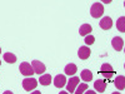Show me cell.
<instances>
[{"instance_id":"obj_4","label":"cell","mask_w":125,"mask_h":94,"mask_svg":"<svg viewBox=\"0 0 125 94\" xmlns=\"http://www.w3.org/2000/svg\"><path fill=\"white\" fill-rule=\"evenodd\" d=\"M19 70H20V73H21L23 75H25V77H31L33 74H35L33 67H31L29 63H26V61H24V63H21V64H20Z\"/></svg>"},{"instance_id":"obj_20","label":"cell","mask_w":125,"mask_h":94,"mask_svg":"<svg viewBox=\"0 0 125 94\" xmlns=\"http://www.w3.org/2000/svg\"><path fill=\"white\" fill-rule=\"evenodd\" d=\"M84 41H85L86 45H91V44H94V41H95V38H94L93 35H86Z\"/></svg>"},{"instance_id":"obj_18","label":"cell","mask_w":125,"mask_h":94,"mask_svg":"<svg viewBox=\"0 0 125 94\" xmlns=\"http://www.w3.org/2000/svg\"><path fill=\"white\" fill-rule=\"evenodd\" d=\"M116 28H118L119 31H121V33L125 31V18L124 16L119 18V20L116 22Z\"/></svg>"},{"instance_id":"obj_10","label":"cell","mask_w":125,"mask_h":94,"mask_svg":"<svg viewBox=\"0 0 125 94\" xmlns=\"http://www.w3.org/2000/svg\"><path fill=\"white\" fill-rule=\"evenodd\" d=\"M111 26H113V20H111L110 16H105L100 20V28L101 29L109 30V29H111Z\"/></svg>"},{"instance_id":"obj_23","label":"cell","mask_w":125,"mask_h":94,"mask_svg":"<svg viewBox=\"0 0 125 94\" xmlns=\"http://www.w3.org/2000/svg\"><path fill=\"white\" fill-rule=\"evenodd\" d=\"M0 65H1V61H0Z\"/></svg>"},{"instance_id":"obj_3","label":"cell","mask_w":125,"mask_h":94,"mask_svg":"<svg viewBox=\"0 0 125 94\" xmlns=\"http://www.w3.org/2000/svg\"><path fill=\"white\" fill-rule=\"evenodd\" d=\"M36 87H38V80L34 79V78H25V79L23 80V88H24V90H26V92L34 90Z\"/></svg>"},{"instance_id":"obj_21","label":"cell","mask_w":125,"mask_h":94,"mask_svg":"<svg viewBox=\"0 0 125 94\" xmlns=\"http://www.w3.org/2000/svg\"><path fill=\"white\" fill-rule=\"evenodd\" d=\"M101 1H103L104 4H110V3L113 1V0H101Z\"/></svg>"},{"instance_id":"obj_11","label":"cell","mask_w":125,"mask_h":94,"mask_svg":"<svg viewBox=\"0 0 125 94\" xmlns=\"http://www.w3.org/2000/svg\"><path fill=\"white\" fill-rule=\"evenodd\" d=\"M65 83H66V78H65V75H62V74L56 75L55 79H54V85L56 88H59V89H61L62 87H64Z\"/></svg>"},{"instance_id":"obj_9","label":"cell","mask_w":125,"mask_h":94,"mask_svg":"<svg viewBox=\"0 0 125 94\" xmlns=\"http://www.w3.org/2000/svg\"><path fill=\"white\" fill-rule=\"evenodd\" d=\"M94 88H95V90L98 93H104L105 89H106V82H105V79L96 80L95 83H94Z\"/></svg>"},{"instance_id":"obj_7","label":"cell","mask_w":125,"mask_h":94,"mask_svg":"<svg viewBox=\"0 0 125 94\" xmlns=\"http://www.w3.org/2000/svg\"><path fill=\"white\" fill-rule=\"evenodd\" d=\"M111 45L116 51H121L124 48V39H121L120 36H115L111 40Z\"/></svg>"},{"instance_id":"obj_14","label":"cell","mask_w":125,"mask_h":94,"mask_svg":"<svg viewBox=\"0 0 125 94\" xmlns=\"http://www.w3.org/2000/svg\"><path fill=\"white\" fill-rule=\"evenodd\" d=\"M114 82H115V87H116V89H119V90H124V88H125V78H124L123 75L116 77V79L114 80Z\"/></svg>"},{"instance_id":"obj_15","label":"cell","mask_w":125,"mask_h":94,"mask_svg":"<svg viewBox=\"0 0 125 94\" xmlns=\"http://www.w3.org/2000/svg\"><path fill=\"white\" fill-rule=\"evenodd\" d=\"M40 84L41 85H50V83L51 80H53V78H51L50 74H44V75H41L40 77Z\"/></svg>"},{"instance_id":"obj_1","label":"cell","mask_w":125,"mask_h":94,"mask_svg":"<svg viewBox=\"0 0 125 94\" xmlns=\"http://www.w3.org/2000/svg\"><path fill=\"white\" fill-rule=\"evenodd\" d=\"M90 14H91L93 18H96V19L103 16V14H104V6H103V4L94 3L91 5V9H90Z\"/></svg>"},{"instance_id":"obj_22","label":"cell","mask_w":125,"mask_h":94,"mask_svg":"<svg viewBox=\"0 0 125 94\" xmlns=\"http://www.w3.org/2000/svg\"><path fill=\"white\" fill-rule=\"evenodd\" d=\"M0 53H1V49H0Z\"/></svg>"},{"instance_id":"obj_17","label":"cell","mask_w":125,"mask_h":94,"mask_svg":"<svg viewBox=\"0 0 125 94\" xmlns=\"http://www.w3.org/2000/svg\"><path fill=\"white\" fill-rule=\"evenodd\" d=\"M4 60L6 63H9V64H13V63L16 61V55L13 54V53H5L4 54Z\"/></svg>"},{"instance_id":"obj_2","label":"cell","mask_w":125,"mask_h":94,"mask_svg":"<svg viewBox=\"0 0 125 94\" xmlns=\"http://www.w3.org/2000/svg\"><path fill=\"white\" fill-rule=\"evenodd\" d=\"M114 73H115V71L113 70V67L110 64H108V63H104V64L101 65V69L99 70V74L105 77V80H109L113 77Z\"/></svg>"},{"instance_id":"obj_12","label":"cell","mask_w":125,"mask_h":94,"mask_svg":"<svg viewBox=\"0 0 125 94\" xmlns=\"http://www.w3.org/2000/svg\"><path fill=\"white\" fill-rule=\"evenodd\" d=\"M91 30H93V28H91L90 24H83L79 29V33H80L81 36H86L91 33Z\"/></svg>"},{"instance_id":"obj_16","label":"cell","mask_w":125,"mask_h":94,"mask_svg":"<svg viewBox=\"0 0 125 94\" xmlns=\"http://www.w3.org/2000/svg\"><path fill=\"white\" fill-rule=\"evenodd\" d=\"M81 79L84 80V82H90L93 79V73L89 70V69H85V70H83L81 71Z\"/></svg>"},{"instance_id":"obj_13","label":"cell","mask_w":125,"mask_h":94,"mask_svg":"<svg viewBox=\"0 0 125 94\" xmlns=\"http://www.w3.org/2000/svg\"><path fill=\"white\" fill-rule=\"evenodd\" d=\"M76 71H78V67L75 64H73V63H70V64H68L65 67V74L66 75H74Z\"/></svg>"},{"instance_id":"obj_5","label":"cell","mask_w":125,"mask_h":94,"mask_svg":"<svg viewBox=\"0 0 125 94\" xmlns=\"http://www.w3.org/2000/svg\"><path fill=\"white\" fill-rule=\"evenodd\" d=\"M31 67H33L35 74H39V75H40V74H44L45 70H46V67H45L41 61H39V60H33V63H31Z\"/></svg>"},{"instance_id":"obj_19","label":"cell","mask_w":125,"mask_h":94,"mask_svg":"<svg viewBox=\"0 0 125 94\" xmlns=\"http://www.w3.org/2000/svg\"><path fill=\"white\" fill-rule=\"evenodd\" d=\"M79 87H78V89H75V92L74 93H76V94H81V93H84L85 90H88V84L86 83H83V84H78Z\"/></svg>"},{"instance_id":"obj_8","label":"cell","mask_w":125,"mask_h":94,"mask_svg":"<svg viewBox=\"0 0 125 94\" xmlns=\"http://www.w3.org/2000/svg\"><path fill=\"white\" fill-rule=\"evenodd\" d=\"M90 54H91V50H90L88 47H80L79 50H78V55H79V58L83 59V60H86V59L90 57Z\"/></svg>"},{"instance_id":"obj_6","label":"cell","mask_w":125,"mask_h":94,"mask_svg":"<svg viewBox=\"0 0 125 94\" xmlns=\"http://www.w3.org/2000/svg\"><path fill=\"white\" fill-rule=\"evenodd\" d=\"M79 82H80V79H79L78 77L70 78V80L68 82V87H66L68 92H69V93H74L75 89H76V87H78V84H79Z\"/></svg>"}]
</instances>
